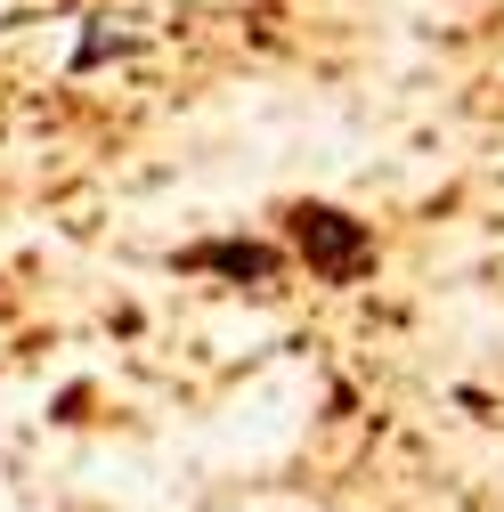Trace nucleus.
I'll return each instance as SVG.
<instances>
[{
    "instance_id": "1",
    "label": "nucleus",
    "mask_w": 504,
    "mask_h": 512,
    "mask_svg": "<svg viewBox=\"0 0 504 512\" xmlns=\"http://www.w3.org/2000/svg\"><path fill=\"white\" fill-rule=\"evenodd\" d=\"M285 236L326 285H358L374 269V228L350 220L342 204H285Z\"/></svg>"
},
{
    "instance_id": "2",
    "label": "nucleus",
    "mask_w": 504,
    "mask_h": 512,
    "mask_svg": "<svg viewBox=\"0 0 504 512\" xmlns=\"http://www.w3.org/2000/svg\"><path fill=\"white\" fill-rule=\"evenodd\" d=\"M179 269H204V277H228V285H269L285 269V252L261 244V236H212V244H187Z\"/></svg>"
}]
</instances>
